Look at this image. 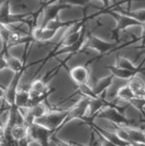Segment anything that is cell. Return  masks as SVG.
I'll list each match as a JSON object with an SVG mask.
<instances>
[{"label": "cell", "instance_id": "7c38bea8", "mask_svg": "<svg viewBox=\"0 0 145 146\" xmlns=\"http://www.w3.org/2000/svg\"><path fill=\"white\" fill-rule=\"evenodd\" d=\"M114 78L115 77L113 76L111 73H110L109 75L99 79L97 81V83L93 87V90L95 94H96L98 97H103V96H105L107 90L110 89L111 86L112 85Z\"/></svg>", "mask_w": 145, "mask_h": 146}, {"label": "cell", "instance_id": "4fadbf2b", "mask_svg": "<svg viewBox=\"0 0 145 146\" xmlns=\"http://www.w3.org/2000/svg\"><path fill=\"white\" fill-rule=\"evenodd\" d=\"M144 61H145V59L140 64V65H135V64L132 61H130L128 58L118 56L115 60V65L120 68H126V70H131L140 74V73H145V68L142 66Z\"/></svg>", "mask_w": 145, "mask_h": 146}, {"label": "cell", "instance_id": "484cf974", "mask_svg": "<svg viewBox=\"0 0 145 146\" xmlns=\"http://www.w3.org/2000/svg\"><path fill=\"white\" fill-rule=\"evenodd\" d=\"M5 68H7V63L5 57L1 55V67H0V70H1V71H3Z\"/></svg>", "mask_w": 145, "mask_h": 146}, {"label": "cell", "instance_id": "44dd1931", "mask_svg": "<svg viewBox=\"0 0 145 146\" xmlns=\"http://www.w3.org/2000/svg\"><path fill=\"white\" fill-rule=\"evenodd\" d=\"M129 103L131 105V106H133L136 110H138L142 116H145V112H144L145 98H143V97H134L133 99H131L130 100Z\"/></svg>", "mask_w": 145, "mask_h": 146}, {"label": "cell", "instance_id": "603a6c76", "mask_svg": "<svg viewBox=\"0 0 145 146\" xmlns=\"http://www.w3.org/2000/svg\"><path fill=\"white\" fill-rule=\"evenodd\" d=\"M58 1L70 5L71 7H88L89 3L90 1H92V0H58Z\"/></svg>", "mask_w": 145, "mask_h": 146}, {"label": "cell", "instance_id": "ffe728a7", "mask_svg": "<svg viewBox=\"0 0 145 146\" xmlns=\"http://www.w3.org/2000/svg\"><path fill=\"white\" fill-rule=\"evenodd\" d=\"M111 8H114L116 10L125 14V15H128L131 17H133L134 19L138 20L139 22L142 23V24L145 22V8H140V9H137V10H123V9L121 8L119 6L116 7H112Z\"/></svg>", "mask_w": 145, "mask_h": 146}, {"label": "cell", "instance_id": "f546056e", "mask_svg": "<svg viewBox=\"0 0 145 146\" xmlns=\"http://www.w3.org/2000/svg\"><path fill=\"white\" fill-rule=\"evenodd\" d=\"M143 50H145V48H144V49H143Z\"/></svg>", "mask_w": 145, "mask_h": 146}, {"label": "cell", "instance_id": "8992f818", "mask_svg": "<svg viewBox=\"0 0 145 146\" xmlns=\"http://www.w3.org/2000/svg\"><path fill=\"white\" fill-rule=\"evenodd\" d=\"M28 138L34 141H37L39 145H48L51 143L54 137V131L35 121L28 127Z\"/></svg>", "mask_w": 145, "mask_h": 146}, {"label": "cell", "instance_id": "8fae6325", "mask_svg": "<svg viewBox=\"0 0 145 146\" xmlns=\"http://www.w3.org/2000/svg\"><path fill=\"white\" fill-rule=\"evenodd\" d=\"M10 136L17 144H24L23 141L26 143V145H28V128L25 123L17 122L16 124L11 128L10 130Z\"/></svg>", "mask_w": 145, "mask_h": 146}, {"label": "cell", "instance_id": "7402d4cb", "mask_svg": "<svg viewBox=\"0 0 145 146\" xmlns=\"http://www.w3.org/2000/svg\"><path fill=\"white\" fill-rule=\"evenodd\" d=\"M14 29H12L9 27V26L7 25H4L1 24V30H0V33H1V41H2V45L6 44L8 40H9L10 36H12Z\"/></svg>", "mask_w": 145, "mask_h": 146}, {"label": "cell", "instance_id": "83f0119b", "mask_svg": "<svg viewBox=\"0 0 145 146\" xmlns=\"http://www.w3.org/2000/svg\"><path fill=\"white\" fill-rule=\"evenodd\" d=\"M56 1H58V0H47L46 2H45L43 5H48V4H51L53 2H56Z\"/></svg>", "mask_w": 145, "mask_h": 146}, {"label": "cell", "instance_id": "5b68a950", "mask_svg": "<svg viewBox=\"0 0 145 146\" xmlns=\"http://www.w3.org/2000/svg\"><path fill=\"white\" fill-rule=\"evenodd\" d=\"M69 110H49L44 116L36 121L54 131V136L61 130V126L68 116Z\"/></svg>", "mask_w": 145, "mask_h": 146}, {"label": "cell", "instance_id": "277c9868", "mask_svg": "<svg viewBox=\"0 0 145 146\" xmlns=\"http://www.w3.org/2000/svg\"><path fill=\"white\" fill-rule=\"evenodd\" d=\"M119 41H115V42H109V41L103 39L99 36L94 35L92 32L88 31V35H87V39H86V43L85 46L82 49L85 50L86 48H89V49H93L95 51H97L99 53V58L106 56V55L111 54L116 49H119V48L117 47Z\"/></svg>", "mask_w": 145, "mask_h": 146}, {"label": "cell", "instance_id": "52a82bcc", "mask_svg": "<svg viewBox=\"0 0 145 146\" xmlns=\"http://www.w3.org/2000/svg\"><path fill=\"white\" fill-rule=\"evenodd\" d=\"M89 102H90L89 98L82 96V98L79 100V102H77V103L73 107L69 109V113H68V116L65 119L64 122H63L61 129L64 128L68 123H70L72 121L80 120L83 121L84 119L87 117V113L89 112Z\"/></svg>", "mask_w": 145, "mask_h": 146}, {"label": "cell", "instance_id": "30bf717a", "mask_svg": "<svg viewBox=\"0 0 145 146\" xmlns=\"http://www.w3.org/2000/svg\"><path fill=\"white\" fill-rule=\"evenodd\" d=\"M58 33L57 30L48 29L46 27L36 26L31 29L30 35L32 36L34 42L37 43H46L50 41Z\"/></svg>", "mask_w": 145, "mask_h": 146}, {"label": "cell", "instance_id": "d4e9b609", "mask_svg": "<svg viewBox=\"0 0 145 146\" xmlns=\"http://www.w3.org/2000/svg\"><path fill=\"white\" fill-rule=\"evenodd\" d=\"M132 1H133V0H121V1L116 3L113 7H118V6H120L121 4H122V3H126L127 7H128V9H127V10H130V6H131V3H132Z\"/></svg>", "mask_w": 145, "mask_h": 146}, {"label": "cell", "instance_id": "9a60e30c", "mask_svg": "<svg viewBox=\"0 0 145 146\" xmlns=\"http://www.w3.org/2000/svg\"><path fill=\"white\" fill-rule=\"evenodd\" d=\"M106 68L115 78H117V79H121V80H129L133 76L139 75L138 73L133 72V71L129 70H126V68H120V67H118L116 65H109V66L106 67Z\"/></svg>", "mask_w": 145, "mask_h": 146}, {"label": "cell", "instance_id": "4316f807", "mask_svg": "<svg viewBox=\"0 0 145 146\" xmlns=\"http://www.w3.org/2000/svg\"><path fill=\"white\" fill-rule=\"evenodd\" d=\"M99 1H101L103 3V7L102 8H108V7H109V3H110L111 0H99Z\"/></svg>", "mask_w": 145, "mask_h": 146}, {"label": "cell", "instance_id": "2e32d148", "mask_svg": "<svg viewBox=\"0 0 145 146\" xmlns=\"http://www.w3.org/2000/svg\"><path fill=\"white\" fill-rule=\"evenodd\" d=\"M128 84L132 90L136 97L145 98V82L138 75L133 76L128 80Z\"/></svg>", "mask_w": 145, "mask_h": 146}, {"label": "cell", "instance_id": "ba28073f", "mask_svg": "<svg viewBox=\"0 0 145 146\" xmlns=\"http://www.w3.org/2000/svg\"><path fill=\"white\" fill-rule=\"evenodd\" d=\"M70 7H71L70 5L65 4L60 1H56L48 5H43V7H40L43 14L42 22H41V24H40V26L45 27L48 22H50L51 20L58 17V14L62 10L69 9Z\"/></svg>", "mask_w": 145, "mask_h": 146}, {"label": "cell", "instance_id": "f1b7e54d", "mask_svg": "<svg viewBox=\"0 0 145 146\" xmlns=\"http://www.w3.org/2000/svg\"><path fill=\"white\" fill-rule=\"evenodd\" d=\"M143 121V122H144V123H145V119H144V120H143V121Z\"/></svg>", "mask_w": 145, "mask_h": 146}, {"label": "cell", "instance_id": "cb8c5ba5", "mask_svg": "<svg viewBox=\"0 0 145 146\" xmlns=\"http://www.w3.org/2000/svg\"><path fill=\"white\" fill-rule=\"evenodd\" d=\"M140 27H142V34H140V36L139 38H134L132 41H130V42L129 43V44H132V43L136 42V41L140 40V45L138 46V47H136L135 48L136 49H143L145 48V22L142 23V25Z\"/></svg>", "mask_w": 145, "mask_h": 146}, {"label": "cell", "instance_id": "e0dca14e", "mask_svg": "<svg viewBox=\"0 0 145 146\" xmlns=\"http://www.w3.org/2000/svg\"><path fill=\"white\" fill-rule=\"evenodd\" d=\"M126 129L132 144H145V131L137 127H126Z\"/></svg>", "mask_w": 145, "mask_h": 146}, {"label": "cell", "instance_id": "7a4b0ae2", "mask_svg": "<svg viewBox=\"0 0 145 146\" xmlns=\"http://www.w3.org/2000/svg\"><path fill=\"white\" fill-rule=\"evenodd\" d=\"M38 18H36L34 15L30 14H13L11 13V5L9 0H5L1 3L0 7V23L4 25L11 26L17 23H24L28 24L33 29L37 26Z\"/></svg>", "mask_w": 145, "mask_h": 146}, {"label": "cell", "instance_id": "5bb4252c", "mask_svg": "<svg viewBox=\"0 0 145 146\" xmlns=\"http://www.w3.org/2000/svg\"><path fill=\"white\" fill-rule=\"evenodd\" d=\"M29 103H30V92L29 89H22L19 90L16 94V99H15V107H17L19 110L23 109H28L29 108Z\"/></svg>", "mask_w": 145, "mask_h": 146}, {"label": "cell", "instance_id": "d6986e66", "mask_svg": "<svg viewBox=\"0 0 145 146\" xmlns=\"http://www.w3.org/2000/svg\"><path fill=\"white\" fill-rule=\"evenodd\" d=\"M116 95H117V98L119 100H122V102H128V103L131 99L136 97L134 92L128 83L119 88V90H117Z\"/></svg>", "mask_w": 145, "mask_h": 146}, {"label": "cell", "instance_id": "ac0fdd59", "mask_svg": "<svg viewBox=\"0 0 145 146\" xmlns=\"http://www.w3.org/2000/svg\"><path fill=\"white\" fill-rule=\"evenodd\" d=\"M78 20H79V18H77V19H73V20L61 21L60 19V17H57V18H55V19L51 20L50 22H48L45 27H48V29L58 31L61 29H69L70 27H71L73 24H75V23Z\"/></svg>", "mask_w": 145, "mask_h": 146}, {"label": "cell", "instance_id": "6da1fadb", "mask_svg": "<svg viewBox=\"0 0 145 146\" xmlns=\"http://www.w3.org/2000/svg\"><path fill=\"white\" fill-rule=\"evenodd\" d=\"M99 15H110L113 19L115 20L116 26L114 29H112V36L116 38V41H119L118 36H119L121 31H124L131 27H142V23L134 19L133 17H131L128 15H125V14L111 7L99 9V12L93 14V15H91V17L92 18H94L95 17L99 16Z\"/></svg>", "mask_w": 145, "mask_h": 146}, {"label": "cell", "instance_id": "3957f363", "mask_svg": "<svg viewBox=\"0 0 145 146\" xmlns=\"http://www.w3.org/2000/svg\"><path fill=\"white\" fill-rule=\"evenodd\" d=\"M127 107H107L102 109L97 114V118L103 119L111 122L113 125L125 126V127H137V123L133 119L128 118L125 115Z\"/></svg>", "mask_w": 145, "mask_h": 146}, {"label": "cell", "instance_id": "9c48e42d", "mask_svg": "<svg viewBox=\"0 0 145 146\" xmlns=\"http://www.w3.org/2000/svg\"><path fill=\"white\" fill-rule=\"evenodd\" d=\"M89 62L85 65H78L71 68L69 70V75L70 80L77 85H81L88 83L90 78V68L89 67Z\"/></svg>", "mask_w": 145, "mask_h": 146}]
</instances>
